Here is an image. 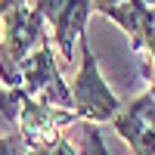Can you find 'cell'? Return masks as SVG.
<instances>
[{
	"mask_svg": "<svg viewBox=\"0 0 155 155\" xmlns=\"http://www.w3.org/2000/svg\"><path fill=\"white\" fill-rule=\"evenodd\" d=\"M71 87V112L78 115V121H90V124H112L115 115L121 112L124 102L112 93V87L106 84L96 56L90 50L87 31L81 34V65L74 71Z\"/></svg>",
	"mask_w": 155,
	"mask_h": 155,
	"instance_id": "cell-1",
	"label": "cell"
},
{
	"mask_svg": "<svg viewBox=\"0 0 155 155\" xmlns=\"http://www.w3.org/2000/svg\"><path fill=\"white\" fill-rule=\"evenodd\" d=\"M16 90L22 96L44 99V102H53V106L71 109V87L62 81V74H59L56 53H53V47H50V41H44L28 59L19 62V87Z\"/></svg>",
	"mask_w": 155,
	"mask_h": 155,
	"instance_id": "cell-2",
	"label": "cell"
},
{
	"mask_svg": "<svg viewBox=\"0 0 155 155\" xmlns=\"http://www.w3.org/2000/svg\"><path fill=\"white\" fill-rule=\"evenodd\" d=\"M31 3L41 9L44 22L50 25L62 62H71L78 41L87 31V19L93 12V3L90 0H31Z\"/></svg>",
	"mask_w": 155,
	"mask_h": 155,
	"instance_id": "cell-3",
	"label": "cell"
},
{
	"mask_svg": "<svg viewBox=\"0 0 155 155\" xmlns=\"http://www.w3.org/2000/svg\"><path fill=\"white\" fill-rule=\"evenodd\" d=\"M78 121V115L71 109H62L53 106V102H44V99H31V96H22L19 93V115H16V124H19V134L25 137L28 146H41L56 140L59 134H65V127Z\"/></svg>",
	"mask_w": 155,
	"mask_h": 155,
	"instance_id": "cell-4",
	"label": "cell"
},
{
	"mask_svg": "<svg viewBox=\"0 0 155 155\" xmlns=\"http://www.w3.org/2000/svg\"><path fill=\"white\" fill-rule=\"evenodd\" d=\"M96 12H102L106 19H112L118 28L130 37V44L137 47L140 37H143L146 25L152 19V9L143 3V0H90Z\"/></svg>",
	"mask_w": 155,
	"mask_h": 155,
	"instance_id": "cell-5",
	"label": "cell"
},
{
	"mask_svg": "<svg viewBox=\"0 0 155 155\" xmlns=\"http://www.w3.org/2000/svg\"><path fill=\"white\" fill-rule=\"evenodd\" d=\"M112 127L118 130V137L124 140V143L134 149V155H155V127H149L140 118H134L124 106H121L118 115H115Z\"/></svg>",
	"mask_w": 155,
	"mask_h": 155,
	"instance_id": "cell-6",
	"label": "cell"
},
{
	"mask_svg": "<svg viewBox=\"0 0 155 155\" xmlns=\"http://www.w3.org/2000/svg\"><path fill=\"white\" fill-rule=\"evenodd\" d=\"M28 155H81L68 140L65 134H59L56 140H50V143H41V146H28Z\"/></svg>",
	"mask_w": 155,
	"mask_h": 155,
	"instance_id": "cell-7",
	"label": "cell"
},
{
	"mask_svg": "<svg viewBox=\"0 0 155 155\" xmlns=\"http://www.w3.org/2000/svg\"><path fill=\"white\" fill-rule=\"evenodd\" d=\"M0 155H28V143L25 137L16 130L9 137H0Z\"/></svg>",
	"mask_w": 155,
	"mask_h": 155,
	"instance_id": "cell-8",
	"label": "cell"
},
{
	"mask_svg": "<svg viewBox=\"0 0 155 155\" xmlns=\"http://www.w3.org/2000/svg\"><path fill=\"white\" fill-rule=\"evenodd\" d=\"M19 3H25V0H0V19H3L12 6H19Z\"/></svg>",
	"mask_w": 155,
	"mask_h": 155,
	"instance_id": "cell-9",
	"label": "cell"
},
{
	"mask_svg": "<svg viewBox=\"0 0 155 155\" xmlns=\"http://www.w3.org/2000/svg\"><path fill=\"white\" fill-rule=\"evenodd\" d=\"M143 3H146V6H149V9H155V0H143Z\"/></svg>",
	"mask_w": 155,
	"mask_h": 155,
	"instance_id": "cell-10",
	"label": "cell"
}]
</instances>
